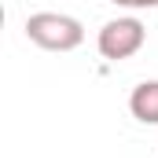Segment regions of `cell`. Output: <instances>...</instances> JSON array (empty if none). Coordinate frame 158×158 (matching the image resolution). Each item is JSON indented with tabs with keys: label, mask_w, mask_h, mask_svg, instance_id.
I'll return each instance as SVG.
<instances>
[{
	"label": "cell",
	"mask_w": 158,
	"mask_h": 158,
	"mask_svg": "<svg viewBox=\"0 0 158 158\" xmlns=\"http://www.w3.org/2000/svg\"><path fill=\"white\" fill-rule=\"evenodd\" d=\"M26 37L44 52H74L85 40V26L63 11H37L26 19Z\"/></svg>",
	"instance_id": "1"
},
{
	"label": "cell",
	"mask_w": 158,
	"mask_h": 158,
	"mask_svg": "<svg viewBox=\"0 0 158 158\" xmlns=\"http://www.w3.org/2000/svg\"><path fill=\"white\" fill-rule=\"evenodd\" d=\"M143 40H147V30H143V22L140 19H110L103 30H99V37H96V48H99V55L103 59H110V63H121V59H132L140 48H143Z\"/></svg>",
	"instance_id": "2"
},
{
	"label": "cell",
	"mask_w": 158,
	"mask_h": 158,
	"mask_svg": "<svg viewBox=\"0 0 158 158\" xmlns=\"http://www.w3.org/2000/svg\"><path fill=\"white\" fill-rule=\"evenodd\" d=\"M129 110L132 118L143 125H158V81H140L129 96Z\"/></svg>",
	"instance_id": "3"
},
{
	"label": "cell",
	"mask_w": 158,
	"mask_h": 158,
	"mask_svg": "<svg viewBox=\"0 0 158 158\" xmlns=\"http://www.w3.org/2000/svg\"><path fill=\"white\" fill-rule=\"evenodd\" d=\"M118 7H129V11H143V7H158V0H110Z\"/></svg>",
	"instance_id": "4"
}]
</instances>
